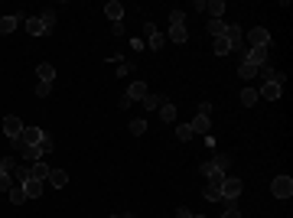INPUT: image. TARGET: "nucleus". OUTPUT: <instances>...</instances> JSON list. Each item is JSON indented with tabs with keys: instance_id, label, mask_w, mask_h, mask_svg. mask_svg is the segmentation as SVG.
<instances>
[{
	"instance_id": "1",
	"label": "nucleus",
	"mask_w": 293,
	"mask_h": 218,
	"mask_svg": "<svg viewBox=\"0 0 293 218\" xmlns=\"http://www.w3.org/2000/svg\"><path fill=\"white\" fill-rule=\"evenodd\" d=\"M241 189H244V182L238 176H225V182H221V202H238Z\"/></svg>"
},
{
	"instance_id": "2",
	"label": "nucleus",
	"mask_w": 293,
	"mask_h": 218,
	"mask_svg": "<svg viewBox=\"0 0 293 218\" xmlns=\"http://www.w3.org/2000/svg\"><path fill=\"white\" fill-rule=\"evenodd\" d=\"M244 46H247V49H251V46H264V49H271V33L264 30V26H254V30L244 36Z\"/></svg>"
},
{
	"instance_id": "3",
	"label": "nucleus",
	"mask_w": 293,
	"mask_h": 218,
	"mask_svg": "<svg viewBox=\"0 0 293 218\" xmlns=\"http://www.w3.org/2000/svg\"><path fill=\"white\" fill-rule=\"evenodd\" d=\"M144 36H147V46L153 49V52H160V49H163V42H166V36L156 30L153 23H144Z\"/></svg>"
},
{
	"instance_id": "4",
	"label": "nucleus",
	"mask_w": 293,
	"mask_h": 218,
	"mask_svg": "<svg viewBox=\"0 0 293 218\" xmlns=\"http://www.w3.org/2000/svg\"><path fill=\"white\" fill-rule=\"evenodd\" d=\"M271 192L277 196V199H290L293 196V179L290 176H277V179L271 182Z\"/></svg>"
},
{
	"instance_id": "5",
	"label": "nucleus",
	"mask_w": 293,
	"mask_h": 218,
	"mask_svg": "<svg viewBox=\"0 0 293 218\" xmlns=\"http://www.w3.org/2000/svg\"><path fill=\"white\" fill-rule=\"evenodd\" d=\"M4 134H7V140L20 137V134H23V120L16 117V114H7V117H4Z\"/></svg>"
},
{
	"instance_id": "6",
	"label": "nucleus",
	"mask_w": 293,
	"mask_h": 218,
	"mask_svg": "<svg viewBox=\"0 0 293 218\" xmlns=\"http://www.w3.org/2000/svg\"><path fill=\"white\" fill-rule=\"evenodd\" d=\"M26 20V13H13V16H0V33H13L16 26Z\"/></svg>"
},
{
	"instance_id": "7",
	"label": "nucleus",
	"mask_w": 293,
	"mask_h": 218,
	"mask_svg": "<svg viewBox=\"0 0 293 218\" xmlns=\"http://www.w3.org/2000/svg\"><path fill=\"white\" fill-rule=\"evenodd\" d=\"M104 16H108L111 23H121V16H124V7L118 4V0H108V4H104Z\"/></svg>"
},
{
	"instance_id": "8",
	"label": "nucleus",
	"mask_w": 293,
	"mask_h": 218,
	"mask_svg": "<svg viewBox=\"0 0 293 218\" xmlns=\"http://www.w3.org/2000/svg\"><path fill=\"white\" fill-rule=\"evenodd\" d=\"M209 124H212V117H206V114H195L192 117V134H202V137H209Z\"/></svg>"
},
{
	"instance_id": "9",
	"label": "nucleus",
	"mask_w": 293,
	"mask_h": 218,
	"mask_svg": "<svg viewBox=\"0 0 293 218\" xmlns=\"http://www.w3.org/2000/svg\"><path fill=\"white\" fill-rule=\"evenodd\" d=\"M23 26H26V33H30V36H46V26L39 23V16H26Z\"/></svg>"
},
{
	"instance_id": "10",
	"label": "nucleus",
	"mask_w": 293,
	"mask_h": 218,
	"mask_svg": "<svg viewBox=\"0 0 293 218\" xmlns=\"http://www.w3.org/2000/svg\"><path fill=\"white\" fill-rule=\"evenodd\" d=\"M280 94H283V88H280L277 82H264V85H261V98H267V101H277Z\"/></svg>"
},
{
	"instance_id": "11",
	"label": "nucleus",
	"mask_w": 293,
	"mask_h": 218,
	"mask_svg": "<svg viewBox=\"0 0 293 218\" xmlns=\"http://www.w3.org/2000/svg\"><path fill=\"white\" fill-rule=\"evenodd\" d=\"M46 182H49L52 189H62V186H69V173L65 169H49V179Z\"/></svg>"
},
{
	"instance_id": "12",
	"label": "nucleus",
	"mask_w": 293,
	"mask_h": 218,
	"mask_svg": "<svg viewBox=\"0 0 293 218\" xmlns=\"http://www.w3.org/2000/svg\"><path fill=\"white\" fill-rule=\"evenodd\" d=\"M147 94H150L147 82H134V85H130V88H127V98H130V101H144Z\"/></svg>"
},
{
	"instance_id": "13",
	"label": "nucleus",
	"mask_w": 293,
	"mask_h": 218,
	"mask_svg": "<svg viewBox=\"0 0 293 218\" xmlns=\"http://www.w3.org/2000/svg\"><path fill=\"white\" fill-rule=\"evenodd\" d=\"M49 169H52V166H46L42 160H39V163H30V179H39V182H46V179H49Z\"/></svg>"
},
{
	"instance_id": "14",
	"label": "nucleus",
	"mask_w": 293,
	"mask_h": 218,
	"mask_svg": "<svg viewBox=\"0 0 293 218\" xmlns=\"http://www.w3.org/2000/svg\"><path fill=\"white\" fill-rule=\"evenodd\" d=\"M42 186H46V182H39V179H26V182H23L26 199H39V196H42Z\"/></svg>"
},
{
	"instance_id": "15",
	"label": "nucleus",
	"mask_w": 293,
	"mask_h": 218,
	"mask_svg": "<svg viewBox=\"0 0 293 218\" xmlns=\"http://www.w3.org/2000/svg\"><path fill=\"white\" fill-rule=\"evenodd\" d=\"M36 75H39V82H46V85L56 82V68H52L49 62H39V65H36Z\"/></svg>"
},
{
	"instance_id": "16",
	"label": "nucleus",
	"mask_w": 293,
	"mask_h": 218,
	"mask_svg": "<svg viewBox=\"0 0 293 218\" xmlns=\"http://www.w3.org/2000/svg\"><path fill=\"white\" fill-rule=\"evenodd\" d=\"M163 104H166V94H153V91H150L147 98H144V108L147 111H156V108H163Z\"/></svg>"
},
{
	"instance_id": "17",
	"label": "nucleus",
	"mask_w": 293,
	"mask_h": 218,
	"mask_svg": "<svg viewBox=\"0 0 293 218\" xmlns=\"http://www.w3.org/2000/svg\"><path fill=\"white\" fill-rule=\"evenodd\" d=\"M20 156H23L26 163H39V160H42V150H39V143H36V147H23Z\"/></svg>"
},
{
	"instance_id": "18",
	"label": "nucleus",
	"mask_w": 293,
	"mask_h": 218,
	"mask_svg": "<svg viewBox=\"0 0 293 218\" xmlns=\"http://www.w3.org/2000/svg\"><path fill=\"white\" fill-rule=\"evenodd\" d=\"M209 10V20H221V13H225V0H212V4H206Z\"/></svg>"
},
{
	"instance_id": "19",
	"label": "nucleus",
	"mask_w": 293,
	"mask_h": 218,
	"mask_svg": "<svg viewBox=\"0 0 293 218\" xmlns=\"http://www.w3.org/2000/svg\"><path fill=\"white\" fill-rule=\"evenodd\" d=\"M130 134H134V137H144V134H147V120H144V117H134V120H130Z\"/></svg>"
},
{
	"instance_id": "20",
	"label": "nucleus",
	"mask_w": 293,
	"mask_h": 218,
	"mask_svg": "<svg viewBox=\"0 0 293 218\" xmlns=\"http://www.w3.org/2000/svg\"><path fill=\"white\" fill-rule=\"evenodd\" d=\"M241 104H244V108H254V104H257V88H244L241 91Z\"/></svg>"
},
{
	"instance_id": "21",
	"label": "nucleus",
	"mask_w": 293,
	"mask_h": 218,
	"mask_svg": "<svg viewBox=\"0 0 293 218\" xmlns=\"http://www.w3.org/2000/svg\"><path fill=\"white\" fill-rule=\"evenodd\" d=\"M170 39H173V42H186V39H189L186 26H170Z\"/></svg>"
},
{
	"instance_id": "22",
	"label": "nucleus",
	"mask_w": 293,
	"mask_h": 218,
	"mask_svg": "<svg viewBox=\"0 0 293 218\" xmlns=\"http://www.w3.org/2000/svg\"><path fill=\"white\" fill-rule=\"evenodd\" d=\"M228 52H232V42L225 36H215V56H228Z\"/></svg>"
},
{
	"instance_id": "23",
	"label": "nucleus",
	"mask_w": 293,
	"mask_h": 218,
	"mask_svg": "<svg viewBox=\"0 0 293 218\" xmlns=\"http://www.w3.org/2000/svg\"><path fill=\"white\" fill-rule=\"evenodd\" d=\"M238 75H241L244 82H247V78H254V75H257V65H251V62H241V65H238Z\"/></svg>"
},
{
	"instance_id": "24",
	"label": "nucleus",
	"mask_w": 293,
	"mask_h": 218,
	"mask_svg": "<svg viewBox=\"0 0 293 218\" xmlns=\"http://www.w3.org/2000/svg\"><path fill=\"white\" fill-rule=\"evenodd\" d=\"M160 120H166V124H170V120H176V108H173L170 101H166L163 108H160Z\"/></svg>"
},
{
	"instance_id": "25",
	"label": "nucleus",
	"mask_w": 293,
	"mask_h": 218,
	"mask_svg": "<svg viewBox=\"0 0 293 218\" xmlns=\"http://www.w3.org/2000/svg\"><path fill=\"white\" fill-rule=\"evenodd\" d=\"M225 20H209V36H221V33H225Z\"/></svg>"
},
{
	"instance_id": "26",
	"label": "nucleus",
	"mask_w": 293,
	"mask_h": 218,
	"mask_svg": "<svg viewBox=\"0 0 293 218\" xmlns=\"http://www.w3.org/2000/svg\"><path fill=\"white\" fill-rule=\"evenodd\" d=\"M39 23L46 26V33H49L52 26H56V13H52V10H42V13H39Z\"/></svg>"
},
{
	"instance_id": "27",
	"label": "nucleus",
	"mask_w": 293,
	"mask_h": 218,
	"mask_svg": "<svg viewBox=\"0 0 293 218\" xmlns=\"http://www.w3.org/2000/svg\"><path fill=\"white\" fill-rule=\"evenodd\" d=\"M10 202H13V205H23V202H26L23 186H13V189H10Z\"/></svg>"
},
{
	"instance_id": "28",
	"label": "nucleus",
	"mask_w": 293,
	"mask_h": 218,
	"mask_svg": "<svg viewBox=\"0 0 293 218\" xmlns=\"http://www.w3.org/2000/svg\"><path fill=\"white\" fill-rule=\"evenodd\" d=\"M221 218H241V208H238V202H225V212H221Z\"/></svg>"
},
{
	"instance_id": "29",
	"label": "nucleus",
	"mask_w": 293,
	"mask_h": 218,
	"mask_svg": "<svg viewBox=\"0 0 293 218\" xmlns=\"http://www.w3.org/2000/svg\"><path fill=\"white\" fill-rule=\"evenodd\" d=\"M10 189H13V176L0 169V192H10Z\"/></svg>"
},
{
	"instance_id": "30",
	"label": "nucleus",
	"mask_w": 293,
	"mask_h": 218,
	"mask_svg": "<svg viewBox=\"0 0 293 218\" xmlns=\"http://www.w3.org/2000/svg\"><path fill=\"white\" fill-rule=\"evenodd\" d=\"M221 182H225V173H221V169L209 173V186H212V189H221Z\"/></svg>"
},
{
	"instance_id": "31",
	"label": "nucleus",
	"mask_w": 293,
	"mask_h": 218,
	"mask_svg": "<svg viewBox=\"0 0 293 218\" xmlns=\"http://www.w3.org/2000/svg\"><path fill=\"white\" fill-rule=\"evenodd\" d=\"M212 166H215V169H221V173H225V166H228V153H218V156H212Z\"/></svg>"
},
{
	"instance_id": "32",
	"label": "nucleus",
	"mask_w": 293,
	"mask_h": 218,
	"mask_svg": "<svg viewBox=\"0 0 293 218\" xmlns=\"http://www.w3.org/2000/svg\"><path fill=\"white\" fill-rule=\"evenodd\" d=\"M176 137H179V140L186 143V140L192 137V127H189V124H179V127H176Z\"/></svg>"
},
{
	"instance_id": "33",
	"label": "nucleus",
	"mask_w": 293,
	"mask_h": 218,
	"mask_svg": "<svg viewBox=\"0 0 293 218\" xmlns=\"http://www.w3.org/2000/svg\"><path fill=\"white\" fill-rule=\"evenodd\" d=\"M170 26H186V16H183V10H173V13H170Z\"/></svg>"
},
{
	"instance_id": "34",
	"label": "nucleus",
	"mask_w": 293,
	"mask_h": 218,
	"mask_svg": "<svg viewBox=\"0 0 293 218\" xmlns=\"http://www.w3.org/2000/svg\"><path fill=\"white\" fill-rule=\"evenodd\" d=\"M202 196H206L209 202H221V189H212V186H209V189H206Z\"/></svg>"
},
{
	"instance_id": "35",
	"label": "nucleus",
	"mask_w": 293,
	"mask_h": 218,
	"mask_svg": "<svg viewBox=\"0 0 293 218\" xmlns=\"http://www.w3.org/2000/svg\"><path fill=\"white\" fill-rule=\"evenodd\" d=\"M39 150H42V156H49V153H52V137H49V134L39 140Z\"/></svg>"
},
{
	"instance_id": "36",
	"label": "nucleus",
	"mask_w": 293,
	"mask_h": 218,
	"mask_svg": "<svg viewBox=\"0 0 293 218\" xmlns=\"http://www.w3.org/2000/svg\"><path fill=\"white\" fill-rule=\"evenodd\" d=\"M49 91H52V85H46V82H39V85H36V94H39V98H46Z\"/></svg>"
},
{
	"instance_id": "37",
	"label": "nucleus",
	"mask_w": 293,
	"mask_h": 218,
	"mask_svg": "<svg viewBox=\"0 0 293 218\" xmlns=\"http://www.w3.org/2000/svg\"><path fill=\"white\" fill-rule=\"evenodd\" d=\"M199 114H206V117H212V104H209V101H202V104H199Z\"/></svg>"
},
{
	"instance_id": "38",
	"label": "nucleus",
	"mask_w": 293,
	"mask_h": 218,
	"mask_svg": "<svg viewBox=\"0 0 293 218\" xmlns=\"http://www.w3.org/2000/svg\"><path fill=\"white\" fill-rule=\"evenodd\" d=\"M111 33L114 36H124V23H111Z\"/></svg>"
},
{
	"instance_id": "39",
	"label": "nucleus",
	"mask_w": 293,
	"mask_h": 218,
	"mask_svg": "<svg viewBox=\"0 0 293 218\" xmlns=\"http://www.w3.org/2000/svg\"><path fill=\"white\" fill-rule=\"evenodd\" d=\"M176 218H192V212H189V208H179V212H176Z\"/></svg>"
},
{
	"instance_id": "40",
	"label": "nucleus",
	"mask_w": 293,
	"mask_h": 218,
	"mask_svg": "<svg viewBox=\"0 0 293 218\" xmlns=\"http://www.w3.org/2000/svg\"><path fill=\"white\" fill-rule=\"evenodd\" d=\"M111 218H134V215H111Z\"/></svg>"
},
{
	"instance_id": "41",
	"label": "nucleus",
	"mask_w": 293,
	"mask_h": 218,
	"mask_svg": "<svg viewBox=\"0 0 293 218\" xmlns=\"http://www.w3.org/2000/svg\"><path fill=\"white\" fill-rule=\"evenodd\" d=\"M192 218H209V215H192Z\"/></svg>"
}]
</instances>
